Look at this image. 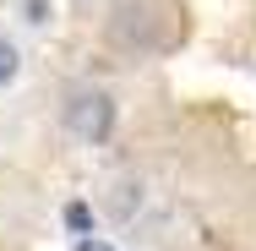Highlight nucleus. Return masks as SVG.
<instances>
[{"label":"nucleus","mask_w":256,"mask_h":251,"mask_svg":"<svg viewBox=\"0 0 256 251\" xmlns=\"http://www.w3.org/2000/svg\"><path fill=\"white\" fill-rule=\"evenodd\" d=\"M60 126L82 142V148H104L109 137H114V126H120V104L109 88L98 82H76V88H66V99H60Z\"/></svg>","instance_id":"nucleus-1"},{"label":"nucleus","mask_w":256,"mask_h":251,"mask_svg":"<svg viewBox=\"0 0 256 251\" xmlns=\"http://www.w3.org/2000/svg\"><path fill=\"white\" fill-rule=\"evenodd\" d=\"M11 11H16V22L28 33H50L54 22H60V0H16Z\"/></svg>","instance_id":"nucleus-2"},{"label":"nucleus","mask_w":256,"mask_h":251,"mask_svg":"<svg viewBox=\"0 0 256 251\" xmlns=\"http://www.w3.org/2000/svg\"><path fill=\"white\" fill-rule=\"evenodd\" d=\"M22 66H28V55H22V44H16L11 33H0V93L22 82Z\"/></svg>","instance_id":"nucleus-3"},{"label":"nucleus","mask_w":256,"mask_h":251,"mask_svg":"<svg viewBox=\"0 0 256 251\" xmlns=\"http://www.w3.org/2000/svg\"><path fill=\"white\" fill-rule=\"evenodd\" d=\"M66 229H71L76 240L93 235V207H88V202H71V207H66Z\"/></svg>","instance_id":"nucleus-4"},{"label":"nucleus","mask_w":256,"mask_h":251,"mask_svg":"<svg viewBox=\"0 0 256 251\" xmlns=\"http://www.w3.org/2000/svg\"><path fill=\"white\" fill-rule=\"evenodd\" d=\"M71 251H114V240H104V235H82Z\"/></svg>","instance_id":"nucleus-5"}]
</instances>
